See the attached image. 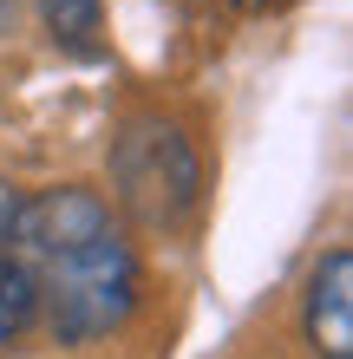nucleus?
Here are the masks:
<instances>
[{
  "label": "nucleus",
  "instance_id": "nucleus-6",
  "mask_svg": "<svg viewBox=\"0 0 353 359\" xmlns=\"http://www.w3.org/2000/svg\"><path fill=\"white\" fill-rule=\"evenodd\" d=\"M20 216H27V189L0 177V242H13V229H20Z\"/></svg>",
  "mask_w": 353,
  "mask_h": 359
},
{
  "label": "nucleus",
  "instance_id": "nucleus-8",
  "mask_svg": "<svg viewBox=\"0 0 353 359\" xmlns=\"http://www.w3.org/2000/svg\"><path fill=\"white\" fill-rule=\"evenodd\" d=\"M229 7H242V13H262V7H275V0H229Z\"/></svg>",
  "mask_w": 353,
  "mask_h": 359
},
{
  "label": "nucleus",
  "instance_id": "nucleus-3",
  "mask_svg": "<svg viewBox=\"0 0 353 359\" xmlns=\"http://www.w3.org/2000/svg\"><path fill=\"white\" fill-rule=\"evenodd\" d=\"M301 327L321 359H353V248H327L314 262Z\"/></svg>",
  "mask_w": 353,
  "mask_h": 359
},
{
  "label": "nucleus",
  "instance_id": "nucleus-2",
  "mask_svg": "<svg viewBox=\"0 0 353 359\" xmlns=\"http://www.w3.org/2000/svg\"><path fill=\"white\" fill-rule=\"evenodd\" d=\"M112 189L144 229H177L203 196V163L171 118H124L112 137Z\"/></svg>",
  "mask_w": 353,
  "mask_h": 359
},
{
  "label": "nucleus",
  "instance_id": "nucleus-1",
  "mask_svg": "<svg viewBox=\"0 0 353 359\" xmlns=\"http://www.w3.org/2000/svg\"><path fill=\"white\" fill-rule=\"evenodd\" d=\"M20 268L33 274V301H39L46 327L66 346H86V340L118 333L138 313V294H144L138 255H131V242H124L118 222L98 229V236H86V242H72V248L33 255Z\"/></svg>",
  "mask_w": 353,
  "mask_h": 359
},
{
  "label": "nucleus",
  "instance_id": "nucleus-5",
  "mask_svg": "<svg viewBox=\"0 0 353 359\" xmlns=\"http://www.w3.org/2000/svg\"><path fill=\"white\" fill-rule=\"evenodd\" d=\"M33 313H39V301H33V274L20 268V255L7 242H0V353H7L20 333L33 327Z\"/></svg>",
  "mask_w": 353,
  "mask_h": 359
},
{
  "label": "nucleus",
  "instance_id": "nucleus-7",
  "mask_svg": "<svg viewBox=\"0 0 353 359\" xmlns=\"http://www.w3.org/2000/svg\"><path fill=\"white\" fill-rule=\"evenodd\" d=\"M13 13H20V0H0V33H13Z\"/></svg>",
  "mask_w": 353,
  "mask_h": 359
},
{
  "label": "nucleus",
  "instance_id": "nucleus-4",
  "mask_svg": "<svg viewBox=\"0 0 353 359\" xmlns=\"http://www.w3.org/2000/svg\"><path fill=\"white\" fill-rule=\"evenodd\" d=\"M33 7H39L59 53H72V59L105 53V0H33Z\"/></svg>",
  "mask_w": 353,
  "mask_h": 359
}]
</instances>
